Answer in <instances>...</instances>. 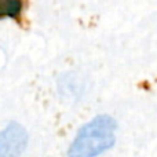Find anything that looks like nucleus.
Instances as JSON below:
<instances>
[{
    "label": "nucleus",
    "instance_id": "nucleus-1",
    "mask_svg": "<svg viewBox=\"0 0 157 157\" xmlns=\"http://www.w3.org/2000/svg\"><path fill=\"white\" fill-rule=\"evenodd\" d=\"M116 121L108 114L97 116L81 127L68 157H97L109 150L116 141Z\"/></svg>",
    "mask_w": 157,
    "mask_h": 157
},
{
    "label": "nucleus",
    "instance_id": "nucleus-2",
    "mask_svg": "<svg viewBox=\"0 0 157 157\" xmlns=\"http://www.w3.org/2000/svg\"><path fill=\"white\" fill-rule=\"evenodd\" d=\"M28 144V134L17 123L0 131V157H19Z\"/></svg>",
    "mask_w": 157,
    "mask_h": 157
},
{
    "label": "nucleus",
    "instance_id": "nucleus-3",
    "mask_svg": "<svg viewBox=\"0 0 157 157\" xmlns=\"http://www.w3.org/2000/svg\"><path fill=\"white\" fill-rule=\"evenodd\" d=\"M22 0H0V19L18 18L22 11Z\"/></svg>",
    "mask_w": 157,
    "mask_h": 157
}]
</instances>
